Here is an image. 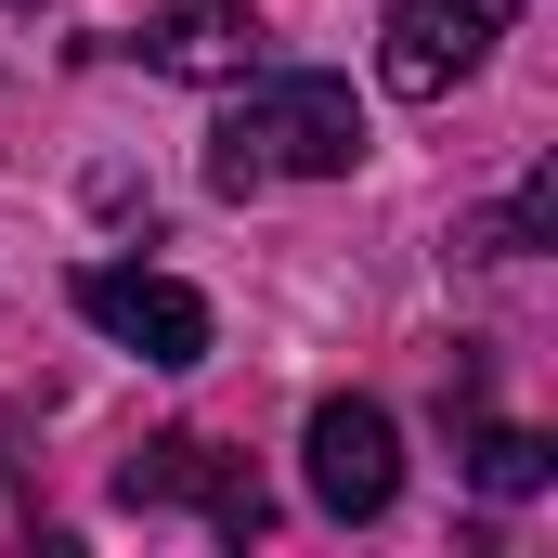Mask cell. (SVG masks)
I'll return each mask as SVG.
<instances>
[{
    "instance_id": "6da1fadb",
    "label": "cell",
    "mask_w": 558,
    "mask_h": 558,
    "mask_svg": "<svg viewBox=\"0 0 558 558\" xmlns=\"http://www.w3.org/2000/svg\"><path fill=\"white\" fill-rule=\"evenodd\" d=\"M338 169H364V105H351V78H312V65L234 78V105H221V131H208V182H221V195L338 182Z\"/></svg>"
},
{
    "instance_id": "7a4b0ae2",
    "label": "cell",
    "mask_w": 558,
    "mask_h": 558,
    "mask_svg": "<svg viewBox=\"0 0 558 558\" xmlns=\"http://www.w3.org/2000/svg\"><path fill=\"white\" fill-rule=\"evenodd\" d=\"M118 507H195L221 546H260V533H274V494H260V468H247V454H221V441H195V428L143 441L131 468H118Z\"/></svg>"
},
{
    "instance_id": "3957f363",
    "label": "cell",
    "mask_w": 558,
    "mask_h": 558,
    "mask_svg": "<svg viewBox=\"0 0 558 558\" xmlns=\"http://www.w3.org/2000/svg\"><path fill=\"white\" fill-rule=\"evenodd\" d=\"M299 481H312V507L325 520H390V494H403V428H390V403H364V390H338V403H312V428H299Z\"/></svg>"
},
{
    "instance_id": "277c9868",
    "label": "cell",
    "mask_w": 558,
    "mask_h": 558,
    "mask_svg": "<svg viewBox=\"0 0 558 558\" xmlns=\"http://www.w3.org/2000/svg\"><path fill=\"white\" fill-rule=\"evenodd\" d=\"M78 312H92L118 351H143L156 377H195L208 338H221L195 286H182V274H143V260H92V274H78Z\"/></svg>"
},
{
    "instance_id": "5b68a950",
    "label": "cell",
    "mask_w": 558,
    "mask_h": 558,
    "mask_svg": "<svg viewBox=\"0 0 558 558\" xmlns=\"http://www.w3.org/2000/svg\"><path fill=\"white\" fill-rule=\"evenodd\" d=\"M494 39H507V0H390V26H377V78H390L403 105H441L454 78L494 65Z\"/></svg>"
},
{
    "instance_id": "8992f818",
    "label": "cell",
    "mask_w": 558,
    "mask_h": 558,
    "mask_svg": "<svg viewBox=\"0 0 558 558\" xmlns=\"http://www.w3.org/2000/svg\"><path fill=\"white\" fill-rule=\"evenodd\" d=\"M156 78H195V92H234V78H260L274 65V26L247 13V0H169L156 26L131 39Z\"/></svg>"
},
{
    "instance_id": "52a82bcc",
    "label": "cell",
    "mask_w": 558,
    "mask_h": 558,
    "mask_svg": "<svg viewBox=\"0 0 558 558\" xmlns=\"http://www.w3.org/2000/svg\"><path fill=\"white\" fill-rule=\"evenodd\" d=\"M546 428H468V481L481 494H546Z\"/></svg>"
},
{
    "instance_id": "ba28073f",
    "label": "cell",
    "mask_w": 558,
    "mask_h": 558,
    "mask_svg": "<svg viewBox=\"0 0 558 558\" xmlns=\"http://www.w3.org/2000/svg\"><path fill=\"white\" fill-rule=\"evenodd\" d=\"M13 13H52V0H13Z\"/></svg>"
}]
</instances>
